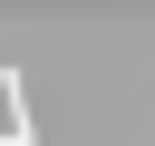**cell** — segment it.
<instances>
[{
	"label": "cell",
	"instance_id": "obj_1",
	"mask_svg": "<svg viewBox=\"0 0 155 146\" xmlns=\"http://www.w3.org/2000/svg\"><path fill=\"white\" fill-rule=\"evenodd\" d=\"M39 127H29V78L19 68H0V146H29Z\"/></svg>",
	"mask_w": 155,
	"mask_h": 146
}]
</instances>
